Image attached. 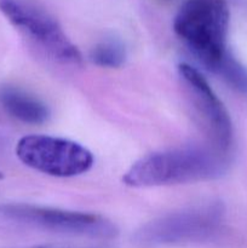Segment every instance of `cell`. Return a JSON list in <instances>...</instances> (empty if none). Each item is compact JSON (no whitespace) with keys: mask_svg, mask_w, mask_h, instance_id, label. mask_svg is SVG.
<instances>
[{"mask_svg":"<svg viewBox=\"0 0 247 248\" xmlns=\"http://www.w3.org/2000/svg\"><path fill=\"white\" fill-rule=\"evenodd\" d=\"M227 167V153L216 147L174 148L136 161L124 174L123 182L132 188L198 183L219 178Z\"/></svg>","mask_w":247,"mask_h":248,"instance_id":"1","label":"cell"},{"mask_svg":"<svg viewBox=\"0 0 247 248\" xmlns=\"http://www.w3.org/2000/svg\"><path fill=\"white\" fill-rule=\"evenodd\" d=\"M229 21L227 0H184L174 17L173 31L191 53L215 73L229 55Z\"/></svg>","mask_w":247,"mask_h":248,"instance_id":"2","label":"cell"},{"mask_svg":"<svg viewBox=\"0 0 247 248\" xmlns=\"http://www.w3.org/2000/svg\"><path fill=\"white\" fill-rule=\"evenodd\" d=\"M222 220L217 203L196 206L150 220L136 232L133 241L144 247L203 244L218 234Z\"/></svg>","mask_w":247,"mask_h":248,"instance_id":"3","label":"cell"},{"mask_svg":"<svg viewBox=\"0 0 247 248\" xmlns=\"http://www.w3.org/2000/svg\"><path fill=\"white\" fill-rule=\"evenodd\" d=\"M0 217L46 232L91 239H114L115 225L93 213L45 207L31 203H0Z\"/></svg>","mask_w":247,"mask_h":248,"instance_id":"4","label":"cell"},{"mask_svg":"<svg viewBox=\"0 0 247 248\" xmlns=\"http://www.w3.org/2000/svg\"><path fill=\"white\" fill-rule=\"evenodd\" d=\"M19 161L31 170L58 178L86 173L93 166V155L74 140L47 135L24 136L16 145Z\"/></svg>","mask_w":247,"mask_h":248,"instance_id":"5","label":"cell"},{"mask_svg":"<svg viewBox=\"0 0 247 248\" xmlns=\"http://www.w3.org/2000/svg\"><path fill=\"white\" fill-rule=\"evenodd\" d=\"M0 11L15 28L52 60L70 67L82 64L79 48L69 40L62 27L47 14L21 0H0Z\"/></svg>","mask_w":247,"mask_h":248,"instance_id":"6","label":"cell"},{"mask_svg":"<svg viewBox=\"0 0 247 248\" xmlns=\"http://www.w3.org/2000/svg\"><path fill=\"white\" fill-rule=\"evenodd\" d=\"M178 72L199 113L210 128L216 147L227 153L232 145V126L224 104L215 93L206 78L196 68L188 63H181Z\"/></svg>","mask_w":247,"mask_h":248,"instance_id":"7","label":"cell"},{"mask_svg":"<svg viewBox=\"0 0 247 248\" xmlns=\"http://www.w3.org/2000/svg\"><path fill=\"white\" fill-rule=\"evenodd\" d=\"M0 104L10 116L29 125H41L50 118V110L44 102L18 87H0Z\"/></svg>","mask_w":247,"mask_h":248,"instance_id":"8","label":"cell"},{"mask_svg":"<svg viewBox=\"0 0 247 248\" xmlns=\"http://www.w3.org/2000/svg\"><path fill=\"white\" fill-rule=\"evenodd\" d=\"M126 56L125 45L119 39L108 38L92 47L90 60L102 68H120L125 63Z\"/></svg>","mask_w":247,"mask_h":248,"instance_id":"9","label":"cell"},{"mask_svg":"<svg viewBox=\"0 0 247 248\" xmlns=\"http://www.w3.org/2000/svg\"><path fill=\"white\" fill-rule=\"evenodd\" d=\"M215 73L220 75L234 89L247 96V68L237 62L230 53L224 58Z\"/></svg>","mask_w":247,"mask_h":248,"instance_id":"10","label":"cell"},{"mask_svg":"<svg viewBox=\"0 0 247 248\" xmlns=\"http://www.w3.org/2000/svg\"><path fill=\"white\" fill-rule=\"evenodd\" d=\"M34 248H52V247H34Z\"/></svg>","mask_w":247,"mask_h":248,"instance_id":"11","label":"cell"},{"mask_svg":"<svg viewBox=\"0 0 247 248\" xmlns=\"http://www.w3.org/2000/svg\"><path fill=\"white\" fill-rule=\"evenodd\" d=\"M0 179H2V173H1V172H0Z\"/></svg>","mask_w":247,"mask_h":248,"instance_id":"12","label":"cell"}]
</instances>
